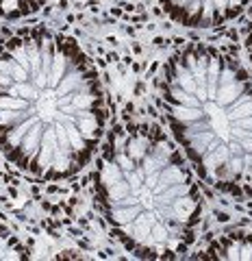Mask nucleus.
<instances>
[{
  "label": "nucleus",
  "instance_id": "1",
  "mask_svg": "<svg viewBox=\"0 0 252 261\" xmlns=\"http://www.w3.org/2000/svg\"><path fill=\"white\" fill-rule=\"evenodd\" d=\"M96 65L74 37L46 26L0 42V155L39 181H68L107 135Z\"/></svg>",
  "mask_w": 252,
  "mask_h": 261
},
{
  "label": "nucleus",
  "instance_id": "2",
  "mask_svg": "<svg viewBox=\"0 0 252 261\" xmlns=\"http://www.w3.org/2000/svg\"><path fill=\"white\" fill-rule=\"evenodd\" d=\"M91 181L102 222L131 254L176 259L196 241L202 194L187 157L157 124H115Z\"/></svg>",
  "mask_w": 252,
  "mask_h": 261
},
{
  "label": "nucleus",
  "instance_id": "3",
  "mask_svg": "<svg viewBox=\"0 0 252 261\" xmlns=\"http://www.w3.org/2000/svg\"><path fill=\"white\" fill-rule=\"evenodd\" d=\"M161 107L194 172L230 198H252V78L228 52L187 44L161 74Z\"/></svg>",
  "mask_w": 252,
  "mask_h": 261
},
{
  "label": "nucleus",
  "instance_id": "4",
  "mask_svg": "<svg viewBox=\"0 0 252 261\" xmlns=\"http://www.w3.org/2000/svg\"><path fill=\"white\" fill-rule=\"evenodd\" d=\"M170 20L187 29H217L228 24L252 0H157Z\"/></svg>",
  "mask_w": 252,
  "mask_h": 261
},
{
  "label": "nucleus",
  "instance_id": "5",
  "mask_svg": "<svg viewBox=\"0 0 252 261\" xmlns=\"http://www.w3.org/2000/svg\"><path fill=\"white\" fill-rule=\"evenodd\" d=\"M207 259H252V233H228L207 248Z\"/></svg>",
  "mask_w": 252,
  "mask_h": 261
},
{
  "label": "nucleus",
  "instance_id": "6",
  "mask_svg": "<svg viewBox=\"0 0 252 261\" xmlns=\"http://www.w3.org/2000/svg\"><path fill=\"white\" fill-rule=\"evenodd\" d=\"M29 257L31 252L24 246V241L5 222H0V261H22Z\"/></svg>",
  "mask_w": 252,
  "mask_h": 261
},
{
  "label": "nucleus",
  "instance_id": "7",
  "mask_svg": "<svg viewBox=\"0 0 252 261\" xmlns=\"http://www.w3.org/2000/svg\"><path fill=\"white\" fill-rule=\"evenodd\" d=\"M48 0H0V18L22 20L37 13Z\"/></svg>",
  "mask_w": 252,
  "mask_h": 261
},
{
  "label": "nucleus",
  "instance_id": "8",
  "mask_svg": "<svg viewBox=\"0 0 252 261\" xmlns=\"http://www.w3.org/2000/svg\"><path fill=\"white\" fill-rule=\"evenodd\" d=\"M246 46H248V55H250V63H252V20L248 26V37H246Z\"/></svg>",
  "mask_w": 252,
  "mask_h": 261
}]
</instances>
